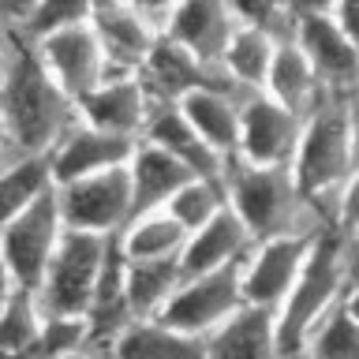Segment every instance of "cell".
<instances>
[{
	"label": "cell",
	"mask_w": 359,
	"mask_h": 359,
	"mask_svg": "<svg viewBox=\"0 0 359 359\" xmlns=\"http://www.w3.org/2000/svg\"><path fill=\"white\" fill-rule=\"evenodd\" d=\"M56 168L53 154H19L0 161V191H4V217L27 210L30 202L45 198L49 191H56Z\"/></svg>",
	"instance_id": "28"
},
{
	"label": "cell",
	"mask_w": 359,
	"mask_h": 359,
	"mask_svg": "<svg viewBox=\"0 0 359 359\" xmlns=\"http://www.w3.org/2000/svg\"><path fill=\"white\" fill-rule=\"evenodd\" d=\"M139 75H142V83L154 94L157 105H165V101H184L191 94H198V90H236V94H243V90L229 79L224 64L206 60V56H198L195 49H187L184 41L168 38V34L157 38L154 53L146 56Z\"/></svg>",
	"instance_id": "9"
},
{
	"label": "cell",
	"mask_w": 359,
	"mask_h": 359,
	"mask_svg": "<svg viewBox=\"0 0 359 359\" xmlns=\"http://www.w3.org/2000/svg\"><path fill=\"white\" fill-rule=\"evenodd\" d=\"M191 180H195V172H191L176 154H168L165 146L142 139L135 157H131V195H135L131 221L142 217V213L168 210V202H172Z\"/></svg>",
	"instance_id": "20"
},
{
	"label": "cell",
	"mask_w": 359,
	"mask_h": 359,
	"mask_svg": "<svg viewBox=\"0 0 359 359\" xmlns=\"http://www.w3.org/2000/svg\"><path fill=\"white\" fill-rule=\"evenodd\" d=\"M142 139H128V135H116V131H105L97 123H90L83 116V123L64 135L60 146L53 150V168H56V184H67V180H79V176H94V172H105V168H120V165H131L135 150H139Z\"/></svg>",
	"instance_id": "16"
},
{
	"label": "cell",
	"mask_w": 359,
	"mask_h": 359,
	"mask_svg": "<svg viewBox=\"0 0 359 359\" xmlns=\"http://www.w3.org/2000/svg\"><path fill=\"white\" fill-rule=\"evenodd\" d=\"M34 41H38L45 64L53 67V75L60 79L64 90L79 101V105H83V97L94 94V90L109 79V72H112V64L105 56V45H101L97 30L90 27V22L53 30V34L34 38Z\"/></svg>",
	"instance_id": "12"
},
{
	"label": "cell",
	"mask_w": 359,
	"mask_h": 359,
	"mask_svg": "<svg viewBox=\"0 0 359 359\" xmlns=\"http://www.w3.org/2000/svg\"><path fill=\"white\" fill-rule=\"evenodd\" d=\"M255 243H258L255 232L247 229V221L229 202L213 221H206L202 229L191 232V240L184 247V266H187V273H210V269L243 266L251 258Z\"/></svg>",
	"instance_id": "19"
},
{
	"label": "cell",
	"mask_w": 359,
	"mask_h": 359,
	"mask_svg": "<svg viewBox=\"0 0 359 359\" xmlns=\"http://www.w3.org/2000/svg\"><path fill=\"white\" fill-rule=\"evenodd\" d=\"M38 4L41 0H0V8H4V27H30Z\"/></svg>",
	"instance_id": "36"
},
{
	"label": "cell",
	"mask_w": 359,
	"mask_h": 359,
	"mask_svg": "<svg viewBox=\"0 0 359 359\" xmlns=\"http://www.w3.org/2000/svg\"><path fill=\"white\" fill-rule=\"evenodd\" d=\"M210 359H292L280 344L277 314L266 307H247L210 333Z\"/></svg>",
	"instance_id": "22"
},
{
	"label": "cell",
	"mask_w": 359,
	"mask_h": 359,
	"mask_svg": "<svg viewBox=\"0 0 359 359\" xmlns=\"http://www.w3.org/2000/svg\"><path fill=\"white\" fill-rule=\"evenodd\" d=\"M83 123V105L45 64L38 41L4 27L0 45V161L19 154H53Z\"/></svg>",
	"instance_id": "1"
},
{
	"label": "cell",
	"mask_w": 359,
	"mask_h": 359,
	"mask_svg": "<svg viewBox=\"0 0 359 359\" xmlns=\"http://www.w3.org/2000/svg\"><path fill=\"white\" fill-rule=\"evenodd\" d=\"M307 116L296 109L280 105L266 90H258L243 101V139H240V157L251 165H280L292 168L303 142Z\"/></svg>",
	"instance_id": "10"
},
{
	"label": "cell",
	"mask_w": 359,
	"mask_h": 359,
	"mask_svg": "<svg viewBox=\"0 0 359 359\" xmlns=\"http://www.w3.org/2000/svg\"><path fill=\"white\" fill-rule=\"evenodd\" d=\"M184 255L172 258H128V299L135 318H161L172 296L187 280Z\"/></svg>",
	"instance_id": "25"
},
{
	"label": "cell",
	"mask_w": 359,
	"mask_h": 359,
	"mask_svg": "<svg viewBox=\"0 0 359 359\" xmlns=\"http://www.w3.org/2000/svg\"><path fill=\"white\" fill-rule=\"evenodd\" d=\"M277 45H280L277 34L266 30V27H255V22H240V30L232 34L221 64H224L229 79L243 90V94L266 90L269 72H273V60H277Z\"/></svg>",
	"instance_id": "26"
},
{
	"label": "cell",
	"mask_w": 359,
	"mask_h": 359,
	"mask_svg": "<svg viewBox=\"0 0 359 359\" xmlns=\"http://www.w3.org/2000/svg\"><path fill=\"white\" fill-rule=\"evenodd\" d=\"M240 15H236L232 0H180L172 15L165 19V34L184 41L206 60H217L229 49L232 34L240 30Z\"/></svg>",
	"instance_id": "18"
},
{
	"label": "cell",
	"mask_w": 359,
	"mask_h": 359,
	"mask_svg": "<svg viewBox=\"0 0 359 359\" xmlns=\"http://www.w3.org/2000/svg\"><path fill=\"white\" fill-rule=\"evenodd\" d=\"M120 359H210V337L187 333L165 318H135L116 341Z\"/></svg>",
	"instance_id": "23"
},
{
	"label": "cell",
	"mask_w": 359,
	"mask_h": 359,
	"mask_svg": "<svg viewBox=\"0 0 359 359\" xmlns=\"http://www.w3.org/2000/svg\"><path fill=\"white\" fill-rule=\"evenodd\" d=\"M157 101L146 90L139 72H109V79L101 83L90 97H83V116L90 123L128 139H146Z\"/></svg>",
	"instance_id": "14"
},
{
	"label": "cell",
	"mask_w": 359,
	"mask_h": 359,
	"mask_svg": "<svg viewBox=\"0 0 359 359\" xmlns=\"http://www.w3.org/2000/svg\"><path fill=\"white\" fill-rule=\"evenodd\" d=\"M251 94H236V90H198L184 97L180 105L191 116V123L217 146V150L236 161L240 157V139H243V101Z\"/></svg>",
	"instance_id": "24"
},
{
	"label": "cell",
	"mask_w": 359,
	"mask_h": 359,
	"mask_svg": "<svg viewBox=\"0 0 359 359\" xmlns=\"http://www.w3.org/2000/svg\"><path fill=\"white\" fill-rule=\"evenodd\" d=\"M45 322V307L38 299V288L4 280V299H0V352L4 359L27 355V348L38 341Z\"/></svg>",
	"instance_id": "27"
},
{
	"label": "cell",
	"mask_w": 359,
	"mask_h": 359,
	"mask_svg": "<svg viewBox=\"0 0 359 359\" xmlns=\"http://www.w3.org/2000/svg\"><path fill=\"white\" fill-rule=\"evenodd\" d=\"M243 307H247L243 266H229V269H210V273H191L161 318L187 333L210 337L229 318H236Z\"/></svg>",
	"instance_id": "8"
},
{
	"label": "cell",
	"mask_w": 359,
	"mask_h": 359,
	"mask_svg": "<svg viewBox=\"0 0 359 359\" xmlns=\"http://www.w3.org/2000/svg\"><path fill=\"white\" fill-rule=\"evenodd\" d=\"M229 202L255 232V240L314 236L325 229L318 210H314V198L299 184L296 168L251 165L236 157L229 168Z\"/></svg>",
	"instance_id": "2"
},
{
	"label": "cell",
	"mask_w": 359,
	"mask_h": 359,
	"mask_svg": "<svg viewBox=\"0 0 359 359\" xmlns=\"http://www.w3.org/2000/svg\"><path fill=\"white\" fill-rule=\"evenodd\" d=\"M116 236H101L86 229H67L53 266L45 269L38 299L45 314H86L94 303L97 280L105 273L109 251Z\"/></svg>",
	"instance_id": "6"
},
{
	"label": "cell",
	"mask_w": 359,
	"mask_h": 359,
	"mask_svg": "<svg viewBox=\"0 0 359 359\" xmlns=\"http://www.w3.org/2000/svg\"><path fill=\"white\" fill-rule=\"evenodd\" d=\"M224 206H229V187L217 184V180L195 176L172 202H168V213H172V217L184 224L187 232H195V229H202L206 221L217 217Z\"/></svg>",
	"instance_id": "32"
},
{
	"label": "cell",
	"mask_w": 359,
	"mask_h": 359,
	"mask_svg": "<svg viewBox=\"0 0 359 359\" xmlns=\"http://www.w3.org/2000/svg\"><path fill=\"white\" fill-rule=\"evenodd\" d=\"M333 19L344 27V34L359 45V0H337L333 8Z\"/></svg>",
	"instance_id": "37"
},
{
	"label": "cell",
	"mask_w": 359,
	"mask_h": 359,
	"mask_svg": "<svg viewBox=\"0 0 359 359\" xmlns=\"http://www.w3.org/2000/svg\"><path fill=\"white\" fill-rule=\"evenodd\" d=\"M348 112H352V128H355V150H359V86L348 94Z\"/></svg>",
	"instance_id": "41"
},
{
	"label": "cell",
	"mask_w": 359,
	"mask_h": 359,
	"mask_svg": "<svg viewBox=\"0 0 359 359\" xmlns=\"http://www.w3.org/2000/svg\"><path fill=\"white\" fill-rule=\"evenodd\" d=\"M67 236V221L60 210V191H49L45 198L30 202L27 210L4 217L0 229V262H4V280L38 288L45 269L53 266Z\"/></svg>",
	"instance_id": "5"
},
{
	"label": "cell",
	"mask_w": 359,
	"mask_h": 359,
	"mask_svg": "<svg viewBox=\"0 0 359 359\" xmlns=\"http://www.w3.org/2000/svg\"><path fill=\"white\" fill-rule=\"evenodd\" d=\"M296 176L307 187V195H325V191H341L348 176L359 168V150H355V128L348 97L333 94L318 112L307 116L303 142L296 154Z\"/></svg>",
	"instance_id": "4"
},
{
	"label": "cell",
	"mask_w": 359,
	"mask_h": 359,
	"mask_svg": "<svg viewBox=\"0 0 359 359\" xmlns=\"http://www.w3.org/2000/svg\"><path fill=\"white\" fill-rule=\"evenodd\" d=\"M266 94L277 97L280 105L296 109L299 116H311V112H318L325 101L333 97V90L325 86L318 67L311 64L307 53H303L296 34H285L277 45V60H273V72H269Z\"/></svg>",
	"instance_id": "21"
},
{
	"label": "cell",
	"mask_w": 359,
	"mask_h": 359,
	"mask_svg": "<svg viewBox=\"0 0 359 359\" xmlns=\"http://www.w3.org/2000/svg\"><path fill=\"white\" fill-rule=\"evenodd\" d=\"M187 240H191V232L168 210L142 213V217H135L120 232V243L128 251V258H172V255H184Z\"/></svg>",
	"instance_id": "29"
},
{
	"label": "cell",
	"mask_w": 359,
	"mask_h": 359,
	"mask_svg": "<svg viewBox=\"0 0 359 359\" xmlns=\"http://www.w3.org/2000/svg\"><path fill=\"white\" fill-rule=\"evenodd\" d=\"M109 359H120V355H109Z\"/></svg>",
	"instance_id": "44"
},
{
	"label": "cell",
	"mask_w": 359,
	"mask_h": 359,
	"mask_svg": "<svg viewBox=\"0 0 359 359\" xmlns=\"http://www.w3.org/2000/svg\"><path fill=\"white\" fill-rule=\"evenodd\" d=\"M348 273L352 285H359V240H348Z\"/></svg>",
	"instance_id": "40"
},
{
	"label": "cell",
	"mask_w": 359,
	"mask_h": 359,
	"mask_svg": "<svg viewBox=\"0 0 359 359\" xmlns=\"http://www.w3.org/2000/svg\"><path fill=\"white\" fill-rule=\"evenodd\" d=\"M299 359H359V318L348 303H337L325 314Z\"/></svg>",
	"instance_id": "31"
},
{
	"label": "cell",
	"mask_w": 359,
	"mask_h": 359,
	"mask_svg": "<svg viewBox=\"0 0 359 359\" xmlns=\"http://www.w3.org/2000/svg\"><path fill=\"white\" fill-rule=\"evenodd\" d=\"M75 352H94V337H90L86 314H45L38 341L27 348L19 359H64Z\"/></svg>",
	"instance_id": "30"
},
{
	"label": "cell",
	"mask_w": 359,
	"mask_h": 359,
	"mask_svg": "<svg viewBox=\"0 0 359 359\" xmlns=\"http://www.w3.org/2000/svg\"><path fill=\"white\" fill-rule=\"evenodd\" d=\"M337 0H288V11L292 19H303V15H333Z\"/></svg>",
	"instance_id": "38"
},
{
	"label": "cell",
	"mask_w": 359,
	"mask_h": 359,
	"mask_svg": "<svg viewBox=\"0 0 359 359\" xmlns=\"http://www.w3.org/2000/svg\"><path fill=\"white\" fill-rule=\"evenodd\" d=\"M139 4H142L146 11H150V15H154L157 22H161V30H165V19L172 15V8L180 4V0H139Z\"/></svg>",
	"instance_id": "39"
},
{
	"label": "cell",
	"mask_w": 359,
	"mask_h": 359,
	"mask_svg": "<svg viewBox=\"0 0 359 359\" xmlns=\"http://www.w3.org/2000/svg\"><path fill=\"white\" fill-rule=\"evenodd\" d=\"M146 139L157 142V146H165L168 154H176L195 176L217 180V184L229 187V168H232V161L195 128V123H191V116L184 112V105H180V101H165V105L154 109L150 128H146Z\"/></svg>",
	"instance_id": "15"
},
{
	"label": "cell",
	"mask_w": 359,
	"mask_h": 359,
	"mask_svg": "<svg viewBox=\"0 0 359 359\" xmlns=\"http://www.w3.org/2000/svg\"><path fill=\"white\" fill-rule=\"evenodd\" d=\"M90 27L97 30L112 72H142L146 56L161 38V22L139 0H97Z\"/></svg>",
	"instance_id": "13"
},
{
	"label": "cell",
	"mask_w": 359,
	"mask_h": 359,
	"mask_svg": "<svg viewBox=\"0 0 359 359\" xmlns=\"http://www.w3.org/2000/svg\"><path fill=\"white\" fill-rule=\"evenodd\" d=\"M64 359H109V355H97V352H75V355H64Z\"/></svg>",
	"instance_id": "43"
},
{
	"label": "cell",
	"mask_w": 359,
	"mask_h": 359,
	"mask_svg": "<svg viewBox=\"0 0 359 359\" xmlns=\"http://www.w3.org/2000/svg\"><path fill=\"white\" fill-rule=\"evenodd\" d=\"M318 236V232H314ZM314 236H277V240H258L251 258L243 262V292L247 303L266 311H280L296 288V280L307 266Z\"/></svg>",
	"instance_id": "11"
},
{
	"label": "cell",
	"mask_w": 359,
	"mask_h": 359,
	"mask_svg": "<svg viewBox=\"0 0 359 359\" xmlns=\"http://www.w3.org/2000/svg\"><path fill=\"white\" fill-rule=\"evenodd\" d=\"M337 229L348 240H359V168L348 176V184L341 187V213H337Z\"/></svg>",
	"instance_id": "35"
},
{
	"label": "cell",
	"mask_w": 359,
	"mask_h": 359,
	"mask_svg": "<svg viewBox=\"0 0 359 359\" xmlns=\"http://www.w3.org/2000/svg\"><path fill=\"white\" fill-rule=\"evenodd\" d=\"M56 191H60V210H64L67 229L120 236L131 224V213H135L131 165L67 180V184H60Z\"/></svg>",
	"instance_id": "7"
},
{
	"label": "cell",
	"mask_w": 359,
	"mask_h": 359,
	"mask_svg": "<svg viewBox=\"0 0 359 359\" xmlns=\"http://www.w3.org/2000/svg\"><path fill=\"white\" fill-rule=\"evenodd\" d=\"M296 41L303 53L311 56V64L318 67L325 86L333 94H352L359 86V45L344 34V27L333 15H303L296 19Z\"/></svg>",
	"instance_id": "17"
},
{
	"label": "cell",
	"mask_w": 359,
	"mask_h": 359,
	"mask_svg": "<svg viewBox=\"0 0 359 359\" xmlns=\"http://www.w3.org/2000/svg\"><path fill=\"white\" fill-rule=\"evenodd\" d=\"M344 303H348V307H352V314H355V318H359V285H352V288H348V296H344Z\"/></svg>",
	"instance_id": "42"
},
{
	"label": "cell",
	"mask_w": 359,
	"mask_h": 359,
	"mask_svg": "<svg viewBox=\"0 0 359 359\" xmlns=\"http://www.w3.org/2000/svg\"><path fill=\"white\" fill-rule=\"evenodd\" d=\"M348 288H352V273H348V236L341 229H322L311 243L307 266L292 288L288 303L277 311V333L280 344L292 359L303 355L311 333L322 325L337 303H344Z\"/></svg>",
	"instance_id": "3"
},
{
	"label": "cell",
	"mask_w": 359,
	"mask_h": 359,
	"mask_svg": "<svg viewBox=\"0 0 359 359\" xmlns=\"http://www.w3.org/2000/svg\"><path fill=\"white\" fill-rule=\"evenodd\" d=\"M236 15L243 22H255V27H266L273 30L277 38H285V34L296 30V19H292L288 11V0H232Z\"/></svg>",
	"instance_id": "34"
},
{
	"label": "cell",
	"mask_w": 359,
	"mask_h": 359,
	"mask_svg": "<svg viewBox=\"0 0 359 359\" xmlns=\"http://www.w3.org/2000/svg\"><path fill=\"white\" fill-rule=\"evenodd\" d=\"M94 4L97 0H41L34 19H30V27H19V30H27L30 38H45L53 30L79 27V22L94 19Z\"/></svg>",
	"instance_id": "33"
}]
</instances>
